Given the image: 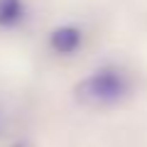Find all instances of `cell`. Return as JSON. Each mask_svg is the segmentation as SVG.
Returning <instances> with one entry per match:
<instances>
[{"instance_id":"obj_1","label":"cell","mask_w":147,"mask_h":147,"mask_svg":"<svg viewBox=\"0 0 147 147\" xmlns=\"http://www.w3.org/2000/svg\"><path fill=\"white\" fill-rule=\"evenodd\" d=\"M132 88L130 74L120 66H100L76 86V98L91 108H108L127 98Z\"/></svg>"},{"instance_id":"obj_2","label":"cell","mask_w":147,"mask_h":147,"mask_svg":"<svg viewBox=\"0 0 147 147\" xmlns=\"http://www.w3.org/2000/svg\"><path fill=\"white\" fill-rule=\"evenodd\" d=\"M81 44H84V32L76 25L54 27L52 34H49V47L59 57H71V54H76L81 49Z\"/></svg>"},{"instance_id":"obj_3","label":"cell","mask_w":147,"mask_h":147,"mask_svg":"<svg viewBox=\"0 0 147 147\" xmlns=\"http://www.w3.org/2000/svg\"><path fill=\"white\" fill-rule=\"evenodd\" d=\"M27 20V0H0V30H15Z\"/></svg>"},{"instance_id":"obj_4","label":"cell","mask_w":147,"mask_h":147,"mask_svg":"<svg viewBox=\"0 0 147 147\" xmlns=\"http://www.w3.org/2000/svg\"><path fill=\"white\" fill-rule=\"evenodd\" d=\"M15 147H22V145H15Z\"/></svg>"}]
</instances>
